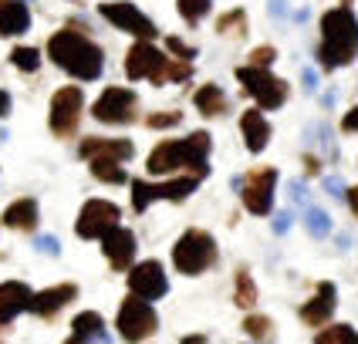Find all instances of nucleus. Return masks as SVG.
<instances>
[{
    "label": "nucleus",
    "mask_w": 358,
    "mask_h": 344,
    "mask_svg": "<svg viewBox=\"0 0 358 344\" xmlns=\"http://www.w3.org/2000/svg\"><path fill=\"white\" fill-rule=\"evenodd\" d=\"M210 145H213L210 132H193V135H186V139H166L149 152L145 169H149L152 176H169V172L189 169L196 179H203V176L210 172V165H206Z\"/></svg>",
    "instance_id": "1"
},
{
    "label": "nucleus",
    "mask_w": 358,
    "mask_h": 344,
    "mask_svg": "<svg viewBox=\"0 0 358 344\" xmlns=\"http://www.w3.org/2000/svg\"><path fill=\"white\" fill-rule=\"evenodd\" d=\"M48 58L58 68H64L68 75H75L81 81H99L105 71V54L95 40H88L81 31H58L48 40Z\"/></svg>",
    "instance_id": "2"
},
{
    "label": "nucleus",
    "mask_w": 358,
    "mask_h": 344,
    "mask_svg": "<svg viewBox=\"0 0 358 344\" xmlns=\"http://www.w3.org/2000/svg\"><path fill=\"white\" fill-rule=\"evenodd\" d=\"M358 54V17L352 7H331L321 17L318 61L324 68H345Z\"/></svg>",
    "instance_id": "3"
},
{
    "label": "nucleus",
    "mask_w": 358,
    "mask_h": 344,
    "mask_svg": "<svg viewBox=\"0 0 358 344\" xmlns=\"http://www.w3.org/2000/svg\"><path fill=\"white\" fill-rule=\"evenodd\" d=\"M217 257H220L217 240L210 233H203V230H186L176 240V246H173V263L186 277H196L203 270H210L217 263Z\"/></svg>",
    "instance_id": "4"
},
{
    "label": "nucleus",
    "mask_w": 358,
    "mask_h": 344,
    "mask_svg": "<svg viewBox=\"0 0 358 344\" xmlns=\"http://www.w3.org/2000/svg\"><path fill=\"white\" fill-rule=\"evenodd\" d=\"M237 81L243 84V91L257 101L264 112H274V108H280V105L287 101V84L280 78H274L267 68H254V64L237 68Z\"/></svg>",
    "instance_id": "5"
},
{
    "label": "nucleus",
    "mask_w": 358,
    "mask_h": 344,
    "mask_svg": "<svg viewBox=\"0 0 358 344\" xmlns=\"http://www.w3.org/2000/svg\"><path fill=\"white\" fill-rule=\"evenodd\" d=\"M196 176H176L169 182H145V179H136L132 182V209L136 213H145L149 202L156 200H169V202H179L186 200L193 189H196Z\"/></svg>",
    "instance_id": "6"
},
{
    "label": "nucleus",
    "mask_w": 358,
    "mask_h": 344,
    "mask_svg": "<svg viewBox=\"0 0 358 344\" xmlns=\"http://www.w3.org/2000/svg\"><path fill=\"white\" fill-rule=\"evenodd\" d=\"M166 71H169V58L162 54L152 40H136L132 51L125 54V75H129V81L149 78L152 84H162Z\"/></svg>",
    "instance_id": "7"
},
{
    "label": "nucleus",
    "mask_w": 358,
    "mask_h": 344,
    "mask_svg": "<svg viewBox=\"0 0 358 344\" xmlns=\"http://www.w3.org/2000/svg\"><path fill=\"white\" fill-rule=\"evenodd\" d=\"M115 324H119L122 341L139 344L156 331L159 317H156V311H152V304L149 301H142V297H125V304L119 307V321Z\"/></svg>",
    "instance_id": "8"
},
{
    "label": "nucleus",
    "mask_w": 358,
    "mask_h": 344,
    "mask_svg": "<svg viewBox=\"0 0 358 344\" xmlns=\"http://www.w3.org/2000/svg\"><path fill=\"white\" fill-rule=\"evenodd\" d=\"M119 206L108 200H88L81 206L78 223H75V233L81 240H101L105 233H112L119 226Z\"/></svg>",
    "instance_id": "9"
},
{
    "label": "nucleus",
    "mask_w": 358,
    "mask_h": 344,
    "mask_svg": "<svg viewBox=\"0 0 358 344\" xmlns=\"http://www.w3.org/2000/svg\"><path fill=\"white\" fill-rule=\"evenodd\" d=\"M81 108H85V95H81L78 84H68V88H61L55 91V98H51V132L58 135V139H68V135H75V128H78L81 121Z\"/></svg>",
    "instance_id": "10"
},
{
    "label": "nucleus",
    "mask_w": 358,
    "mask_h": 344,
    "mask_svg": "<svg viewBox=\"0 0 358 344\" xmlns=\"http://www.w3.org/2000/svg\"><path fill=\"white\" fill-rule=\"evenodd\" d=\"M136 91L132 88H105L95 101V108H92V115L105 125H129V121H136Z\"/></svg>",
    "instance_id": "11"
},
{
    "label": "nucleus",
    "mask_w": 358,
    "mask_h": 344,
    "mask_svg": "<svg viewBox=\"0 0 358 344\" xmlns=\"http://www.w3.org/2000/svg\"><path fill=\"white\" fill-rule=\"evenodd\" d=\"M99 14L108 20L115 31H125V34H132V38H139V40L156 38V24L145 17L136 3H125V0H122V3H101Z\"/></svg>",
    "instance_id": "12"
},
{
    "label": "nucleus",
    "mask_w": 358,
    "mask_h": 344,
    "mask_svg": "<svg viewBox=\"0 0 358 344\" xmlns=\"http://www.w3.org/2000/svg\"><path fill=\"white\" fill-rule=\"evenodd\" d=\"M274 186H278V169H271V165L254 169L243 179V206L254 216H267L271 206H274Z\"/></svg>",
    "instance_id": "13"
},
{
    "label": "nucleus",
    "mask_w": 358,
    "mask_h": 344,
    "mask_svg": "<svg viewBox=\"0 0 358 344\" xmlns=\"http://www.w3.org/2000/svg\"><path fill=\"white\" fill-rule=\"evenodd\" d=\"M129 290L132 297H142V301H159L169 290V281H166V270H162L159 260H142L132 267L129 274Z\"/></svg>",
    "instance_id": "14"
},
{
    "label": "nucleus",
    "mask_w": 358,
    "mask_h": 344,
    "mask_svg": "<svg viewBox=\"0 0 358 344\" xmlns=\"http://www.w3.org/2000/svg\"><path fill=\"white\" fill-rule=\"evenodd\" d=\"M101 253L108 257L112 270H125L132 267V257H136V233L125 230V226H115L112 233L101 237Z\"/></svg>",
    "instance_id": "15"
},
{
    "label": "nucleus",
    "mask_w": 358,
    "mask_h": 344,
    "mask_svg": "<svg viewBox=\"0 0 358 344\" xmlns=\"http://www.w3.org/2000/svg\"><path fill=\"white\" fill-rule=\"evenodd\" d=\"M81 159H112V162H125L136 156V145L129 139H85L81 142Z\"/></svg>",
    "instance_id": "16"
},
{
    "label": "nucleus",
    "mask_w": 358,
    "mask_h": 344,
    "mask_svg": "<svg viewBox=\"0 0 358 344\" xmlns=\"http://www.w3.org/2000/svg\"><path fill=\"white\" fill-rule=\"evenodd\" d=\"M335 283H318V290H315V297L301 307V321L308 324V327H321V324H328V317L335 314Z\"/></svg>",
    "instance_id": "17"
},
{
    "label": "nucleus",
    "mask_w": 358,
    "mask_h": 344,
    "mask_svg": "<svg viewBox=\"0 0 358 344\" xmlns=\"http://www.w3.org/2000/svg\"><path fill=\"white\" fill-rule=\"evenodd\" d=\"M64 344H112L105 334V321L95 311H81L78 317L71 321V338Z\"/></svg>",
    "instance_id": "18"
},
{
    "label": "nucleus",
    "mask_w": 358,
    "mask_h": 344,
    "mask_svg": "<svg viewBox=\"0 0 358 344\" xmlns=\"http://www.w3.org/2000/svg\"><path fill=\"white\" fill-rule=\"evenodd\" d=\"M75 297H78V287H75V283H58V287H48V290L34 294L31 311H34L38 317H55L61 307L68 301H75Z\"/></svg>",
    "instance_id": "19"
},
{
    "label": "nucleus",
    "mask_w": 358,
    "mask_h": 344,
    "mask_svg": "<svg viewBox=\"0 0 358 344\" xmlns=\"http://www.w3.org/2000/svg\"><path fill=\"white\" fill-rule=\"evenodd\" d=\"M240 132H243V142H247L250 152H264L267 142H271V121L264 119L260 108H250V112L240 115Z\"/></svg>",
    "instance_id": "20"
},
{
    "label": "nucleus",
    "mask_w": 358,
    "mask_h": 344,
    "mask_svg": "<svg viewBox=\"0 0 358 344\" xmlns=\"http://www.w3.org/2000/svg\"><path fill=\"white\" fill-rule=\"evenodd\" d=\"M31 27V10L20 0H0V34L3 38H17Z\"/></svg>",
    "instance_id": "21"
},
{
    "label": "nucleus",
    "mask_w": 358,
    "mask_h": 344,
    "mask_svg": "<svg viewBox=\"0 0 358 344\" xmlns=\"http://www.w3.org/2000/svg\"><path fill=\"white\" fill-rule=\"evenodd\" d=\"M193 105L199 108V115H206V119H220L230 108V101H227L220 84H203L196 95H193Z\"/></svg>",
    "instance_id": "22"
},
{
    "label": "nucleus",
    "mask_w": 358,
    "mask_h": 344,
    "mask_svg": "<svg viewBox=\"0 0 358 344\" xmlns=\"http://www.w3.org/2000/svg\"><path fill=\"white\" fill-rule=\"evenodd\" d=\"M3 226H10V230H34L38 226V202L34 200L10 202L7 213H3Z\"/></svg>",
    "instance_id": "23"
},
{
    "label": "nucleus",
    "mask_w": 358,
    "mask_h": 344,
    "mask_svg": "<svg viewBox=\"0 0 358 344\" xmlns=\"http://www.w3.org/2000/svg\"><path fill=\"white\" fill-rule=\"evenodd\" d=\"M92 176H95L99 182H112V186H122V182L129 179L125 169H122V162H112V159H95L92 162Z\"/></svg>",
    "instance_id": "24"
},
{
    "label": "nucleus",
    "mask_w": 358,
    "mask_h": 344,
    "mask_svg": "<svg viewBox=\"0 0 358 344\" xmlns=\"http://www.w3.org/2000/svg\"><path fill=\"white\" fill-rule=\"evenodd\" d=\"M234 304L237 307H254L257 304V287H254V277L247 270L237 274V283H234Z\"/></svg>",
    "instance_id": "25"
},
{
    "label": "nucleus",
    "mask_w": 358,
    "mask_h": 344,
    "mask_svg": "<svg viewBox=\"0 0 358 344\" xmlns=\"http://www.w3.org/2000/svg\"><path fill=\"white\" fill-rule=\"evenodd\" d=\"M315 344H358V334L348 324H335V327H324L315 334Z\"/></svg>",
    "instance_id": "26"
},
{
    "label": "nucleus",
    "mask_w": 358,
    "mask_h": 344,
    "mask_svg": "<svg viewBox=\"0 0 358 344\" xmlns=\"http://www.w3.org/2000/svg\"><path fill=\"white\" fill-rule=\"evenodd\" d=\"M217 31L220 34H237V38H243L247 34V10H227L223 17L217 20Z\"/></svg>",
    "instance_id": "27"
},
{
    "label": "nucleus",
    "mask_w": 358,
    "mask_h": 344,
    "mask_svg": "<svg viewBox=\"0 0 358 344\" xmlns=\"http://www.w3.org/2000/svg\"><path fill=\"white\" fill-rule=\"evenodd\" d=\"M304 220H308V233H311L315 240H324V237L331 233V220H328V213L318 209V206H308Z\"/></svg>",
    "instance_id": "28"
},
{
    "label": "nucleus",
    "mask_w": 358,
    "mask_h": 344,
    "mask_svg": "<svg viewBox=\"0 0 358 344\" xmlns=\"http://www.w3.org/2000/svg\"><path fill=\"white\" fill-rule=\"evenodd\" d=\"M179 14L186 24H199V20L210 14V7H213V0H176Z\"/></svg>",
    "instance_id": "29"
},
{
    "label": "nucleus",
    "mask_w": 358,
    "mask_h": 344,
    "mask_svg": "<svg viewBox=\"0 0 358 344\" xmlns=\"http://www.w3.org/2000/svg\"><path fill=\"white\" fill-rule=\"evenodd\" d=\"M10 64L20 68V71H38L41 54L34 51V47H14V51H10Z\"/></svg>",
    "instance_id": "30"
},
{
    "label": "nucleus",
    "mask_w": 358,
    "mask_h": 344,
    "mask_svg": "<svg viewBox=\"0 0 358 344\" xmlns=\"http://www.w3.org/2000/svg\"><path fill=\"white\" fill-rule=\"evenodd\" d=\"M271 317H264V314H250L247 321H243V331L254 338V341H264V338H271Z\"/></svg>",
    "instance_id": "31"
},
{
    "label": "nucleus",
    "mask_w": 358,
    "mask_h": 344,
    "mask_svg": "<svg viewBox=\"0 0 358 344\" xmlns=\"http://www.w3.org/2000/svg\"><path fill=\"white\" fill-rule=\"evenodd\" d=\"M179 121H182L179 112H152V115H145V125H149V128H173Z\"/></svg>",
    "instance_id": "32"
},
{
    "label": "nucleus",
    "mask_w": 358,
    "mask_h": 344,
    "mask_svg": "<svg viewBox=\"0 0 358 344\" xmlns=\"http://www.w3.org/2000/svg\"><path fill=\"white\" fill-rule=\"evenodd\" d=\"M274 58H278V51H274L271 44H264V47H254V51H250V64H254V68H271Z\"/></svg>",
    "instance_id": "33"
},
{
    "label": "nucleus",
    "mask_w": 358,
    "mask_h": 344,
    "mask_svg": "<svg viewBox=\"0 0 358 344\" xmlns=\"http://www.w3.org/2000/svg\"><path fill=\"white\" fill-rule=\"evenodd\" d=\"M166 47H169L179 61H193V58H196V47H189L186 40H179V38H169V40H166Z\"/></svg>",
    "instance_id": "34"
},
{
    "label": "nucleus",
    "mask_w": 358,
    "mask_h": 344,
    "mask_svg": "<svg viewBox=\"0 0 358 344\" xmlns=\"http://www.w3.org/2000/svg\"><path fill=\"white\" fill-rule=\"evenodd\" d=\"M324 189H328V193H331L335 200H341V196H348V189H345V182H341L338 176H328V179H324Z\"/></svg>",
    "instance_id": "35"
},
{
    "label": "nucleus",
    "mask_w": 358,
    "mask_h": 344,
    "mask_svg": "<svg viewBox=\"0 0 358 344\" xmlns=\"http://www.w3.org/2000/svg\"><path fill=\"white\" fill-rule=\"evenodd\" d=\"M38 250H41V253H51V257H58V253H61V246H58V240H55V237H41Z\"/></svg>",
    "instance_id": "36"
},
{
    "label": "nucleus",
    "mask_w": 358,
    "mask_h": 344,
    "mask_svg": "<svg viewBox=\"0 0 358 344\" xmlns=\"http://www.w3.org/2000/svg\"><path fill=\"white\" fill-rule=\"evenodd\" d=\"M291 223H294V216H291V209H284V213H278V220H274V233H287V230H291Z\"/></svg>",
    "instance_id": "37"
},
{
    "label": "nucleus",
    "mask_w": 358,
    "mask_h": 344,
    "mask_svg": "<svg viewBox=\"0 0 358 344\" xmlns=\"http://www.w3.org/2000/svg\"><path fill=\"white\" fill-rule=\"evenodd\" d=\"M341 128H345V132H358V108H352V112L341 119Z\"/></svg>",
    "instance_id": "38"
},
{
    "label": "nucleus",
    "mask_w": 358,
    "mask_h": 344,
    "mask_svg": "<svg viewBox=\"0 0 358 344\" xmlns=\"http://www.w3.org/2000/svg\"><path fill=\"white\" fill-rule=\"evenodd\" d=\"M291 200H294V202L308 200V193H304V186H301V182H291Z\"/></svg>",
    "instance_id": "39"
},
{
    "label": "nucleus",
    "mask_w": 358,
    "mask_h": 344,
    "mask_svg": "<svg viewBox=\"0 0 358 344\" xmlns=\"http://www.w3.org/2000/svg\"><path fill=\"white\" fill-rule=\"evenodd\" d=\"M304 162H308V172H311V176H318L321 172V162L315 159V156H304Z\"/></svg>",
    "instance_id": "40"
},
{
    "label": "nucleus",
    "mask_w": 358,
    "mask_h": 344,
    "mask_svg": "<svg viewBox=\"0 0 358 344\" xmlns=\"http://www.w3.org/2000/svg\"><path fill=\"white\" fill-rule=\"evenodd\" d=\"M7 112H10V95H7V91H0V119H3Z\"/></svg>",
    "instance_id": "41"
},
{
    "label": "nucleus",
    "mask_w": 358,
    "mask_h": 344,
    "mask_svg": "<svg viewBox=\"0 0 358 344\" xmlns=\"http://www.w3.org/2000/svg\"><path fill=\"white\" fill-rule=\"evenodd\" d=\"M304 81H308V91H315V88H318V75H311V71H304Z\"/></svg>",
    "instance_id": "42"
},
{
    "label": "nucleus",
    "mask_w": 358,
    "mask_h": 344,
    "mask_svg": "<svg viewBox=\"0 0 358 344\" xmlns=\"http://www.w3.org/2000/svg\"><path fill=\"white\" fill-rule=\"evenodd\" d=\"M182 344H206V334H189V338H182Z\"/></svg>",
    "instance_id": "43"
},
{
    "label": "nucleus",
    "mask_w": 358,
    "mask_h": 344,
    "mask_svg": "<svg viewBox=\"0 0 358 344\" xmlns=\"http://www.w3.org/2000/svg\"><path fill=\"white\" fill-rule=\"evenodd\" d=\"M348 202H352V209H355V216H358V186L348 189Z\"/></svg>",
    "instance_id": "44"
}]
</instances>
